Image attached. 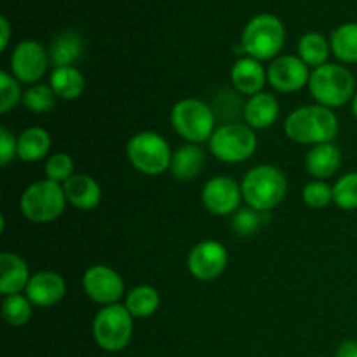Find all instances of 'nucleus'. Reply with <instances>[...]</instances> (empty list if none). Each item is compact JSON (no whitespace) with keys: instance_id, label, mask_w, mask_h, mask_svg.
Here are the masks:
<instances>
[{"instance_id":"nucleus-25","label":"nucleus","mask_w":357,"mask_h":357,"mask_svg":"<svg viewBox=\"0 0 357 357\" xmlns=\"http://www.w3.org/2000/svg\"><path fill=\"white\" fill-rule=\"evenodd\" d=\"M82 40L73 31H65L54 40L51 47V63L56 66H72L82 56Z\"/></svg>"},{"instance_id":"nucleus-32","label":"nucleus","mask_w":357,"mask_h":357,"mask_svg":"<svg viewBox=\"0 0 357 357\" xmlns=\"http://www.w3.org/2000/svg\"><path fill=\"white\" fill-rule=\"evenodd\" d=\"M20 101H23L20 80L7 72L0 73V114L13 110Z\"/></svg>"},{"instance_id":"nucleus-10","label":"nucleus","mask_w":357,"mask_h":357,"mask_svg":"<svg viewBox=\"0 0 357 357\" xmlns=\"http://www.w3.org/2000/svg\"><path fill=\"white\" fill-rule=\"evenodd\" d=\"M229 264L227 248L218 241H202L195 244L188 253V272L197 281H215Z\"/></svg>"},{"instance_id":"nucleus-4","label":"nucleus","mask_w":357,"mask_h":357,"mask_svg":"<svg viewBox=\"0 0 357 357\" xmlns=\"http://www.w3.org/2000/svg\"><path fill=\"white\" fill-rule=\"evenodd\" d=\"M284 26L282 21L274 14H258L243 31V49L250 58L258 61L275 59L284 45Z\"/></svg>"},{"instance_id":"nucleus-15","label":"nucleus","mask_w":357,"mask_h":357,"mask_svg":"<svg viewBox=\"0 0 357 357\" xmlns=\"http://www.w3.org/2000/svg\"><path fill=\"white\" fill-rule=\"evenodd\" d=\"M24 291L31 305L49 309L61 302L66 293V284L65 279L56 272L42 271L31 275Z\"/></svg>"},{"instance_id":"nucleus-19","label":"nucleus","mask_w":357,"mask_h":357,"mask_svg":"<svg viewBox=\"0 0 357 357\" xmlns=\"http://www.w3.org/2000/svg\"><path fill=\"white\" fill-rule=\"evenodd\" d=\"M279 101L271 93H258L246 101L243 108L244 121L251 129H267L278 121Z\"/></svg>"},{"instance_id":"nucleus-38","label":"nucleus","mask_w":357,"mask_h":357,"mask_svg":"<svg viewBox=\"0 0 357 357\" xmlns=\"http://www.w3.org/2000/svg\"><path fill=\"white\" fill-rule=\"evenodd\" d=\"M352 114H354V117L357 119V93L356 96L352 98Z\"/></svg>"},{"instance_id":"nucleus-11","label":"nucleus","mask_w":357,"mask_h":357,"mask_svg":"<svg viewBox=\"0 0 357 357\" xmlns=\"http://www.w3.org/2000/svg\"><path fill=\"white\" fill-rule=\"evenodd\" d=\"M86 295L100 305H115L124 295V281L114 268L107 265H94L87 268L82 278Z\"/></svg>"},{"instance_id":"nucleus-3","label":"nucleus","mask_w":357,"mask_h":357,"mask_svg":"<svg viewBox=\"0 0 357 357\" xmlns=\"http://www.w3.org/2000/svg\"><path fill=\"white\" fill-rule=\"evenodd\" d=\"M309 91L317 105L328 108L344 107L356 96V79L345 66L324 63L310 73Z\"/></svg>"},{"instance_id":"nucleus-35","label":"nucleus","mask_w":357,"mask_h":357,"mask_svg":"<svg viewBox=\"0 0 357 357\" xmlns=\"http://www.w3.org/2000/svg\"><path fill=\"white\" fill-rule=\"evenodd\" d=\"M17 155V138L7 128H0V164L7 167L10 160Z\"/></svg>"},{"instance_id":"nucleus-2","label":"nucleus","mask_w":357,"mask_h":357,"mask_svg":"<svg viewBox=\"0 0 357 357\" xmlns=\"http://www.w3.org/2000/svg\"><path fill=\"white\" fill-rule=\"evenodd\" d=\"M243 199L257 211H272L282 202L288 192V180L279 167L261 164L248 171L241 183Z\"/></svg>"},{"instance_id":"nucleus-28","label":"nucleus","mask_w":357,"mask_h":357,"mask_svg":"<svg viewBox=\"0 0 357 357\" xmlns=\"http://www.w3.org/2000/svg\"><path fill=\"white\" fill-rule=\"evenodd\" d=\"M23 105L33 114H47L56 105V93L47 84H33L23 93Z\"/></svg>"},{"instance_id":"nucleus-12","label":"nucleus","mask_w":357,"mask_h":357,"mask_svg":"<svg viewBox=\"0 0 357 357\" xmlns=\"http://www.w3.org/2000/svg\"><path fill=\"white\" fill-rule=\"evenodd\" d=\"M47 54L37 40H23L14 47L10 56V70L20 82L38 84L47 68Z\"/></svg>"},{"instance_id":"nucleus-22","label":"nucleus","mask_w":357,"mask_h":357,"mask_svg":"<svg viewBox=\"0 0 357 357\" xmlns=\"http://www.w3.org/2000/svg\"><path fill=\"white\" fill-rule=\"evenodd\" d=\"M51 150V135L45 129L28 128L17 136V157L23 162H37Z\"/></svg>"},{"instance_id":"nucleus-36","label":"nucleus","mask_w":357,"mask_h":357,"mask_svg":"<svg viewBox=\"0 0 357 357\" xmlns=\"http://www.w3.org/2000/svg\"><path fill=\"white\" fill-rule=\"evenodd\" d=\"M335 357H357V340H345L338 345Z\"/></svg>"},{"instance_id":"nucleus-18","label":"nucleus","mask_w":357,"mask_h":357,"mask_svg":"<svg viewBox=\"0 0 357 357\" xmlns=\"http://www.w3.org/2000/svg\"><path fill=\"white\" fill-rule=\"evenodd\" d=\"M30 278V271L23 258L9 251H3L0 255V293L2 295H20V291L26 289Z\"/></svg>"},{"instance_id":"nucleus-26","label":"nucleus","mask_w":357,"mask_h":357,"mask_svg":"<svg viewBox=\"0 0 357 357\" xmlns=\"http://www.w3.org/2000/svg\"><path fill=\"white\" fill-rule=\"evenodd\" d=\"M331 51L340 61L357 63V23L342 24L331 33Z\"/></svg>"},{"instance_id":"nucleus-37","label":"nucleus","mask_w":357,"mask_h":357,"mask_svg":"<svg viewBox=\"0 0 357 357\" xmlns=\"http://www.w3.org/2000/svg\"><path fill=\"white\" fill-rule=\"evenodd\" d=\"M0 26H2V42H0V49L6 51L7 42H9V23L6 17H0Z\"/></svg>"},{"instance_id":"nucleus-33","label":"nucleus","mask_w":357,"mask_h":357,"mask_svg":"<svg viewBox=\"0 0 357 357\" xmlns=\"http://www.w3.org/2000/svg\"><path fill=\"white\" fill-rule=\"evenodd\" d=\"M302 197L309 208L323 209L330 202H333V187H330V185L321 180L310 181L303 187Z\"/></svg>"},{"instance_id":"nucleus-6","label":"nucleus","mask_w":357,"mask_h":357,"mask_svg":"<svg viewBox=\"0 0 357 357\" xmlns=\"http://www.w3.org/2000/svg\"><path fill=\"white\" fill-rule=\"evenodd\" d=\"M171 124L181 138L194 145L209 139L216 131L215 112L208 103L195 98H187L174 105L171 110Z\"/></svg>"},{"instance_id":"nucleus-17","label":"nucleus","mask_w":357,"mask_h":357,"mask_svg":"<svg viewBox=\"0 0 357 357\" xmlns=\"http://www.w3.org/2000/svg\"><path fill=\"white\" fill-rule=\"evenodd\" d=\"M66 201L80 211H91L101 202V187L89 174H73L63 183Z\"/></svg>"},{"instance_id":"nucleus-27","label":"nucleus","mask_w":357,"mask_h":357,"mask_svg":"<svg viewBox=\"0 0 357 357\" xmlns=\"http://www.w3.org/2000/svg\"><path fill=\"white\" fill-rule=\"evenodd\" d=\"M298 54L300 59L305 63L307 66H317L324 65L328 59V54H330V45H328L326 38L321 33H316V31H310V33H305L298 42Z\"/></svg>"},{"instance_id":"nucleus-30","label":"nucleus","mask_w":357,"mask_h":357,"mask_svg":"<svg viewBox=\"0 0 357 357\" xmlns=\"http://www.w3.org/2000/svg\"><path fill=\"white\" fill-rule=\"evenodd\" d=\"M333 202L344 211L357 209V173H347L335 183Z\"/></svg>"},{"instance_id":"nucleus-7","label":"nucleus","mask_w":357,"mask_h":357,"mask_svg":"<svg viewBox=\"0 0 357 357\" xmlns=\"http://www.w3.org/2000/svg\"><path fill=\"white\" fill-rule=\"evenodd\" d=\"M126 152L132 166L149 176L166 173L173 159L169 143L159 132L153 131H142L132 136L126 145Z\"/></svg>"},{"instance_id":"nucleus-16","label":"nucleus","mask_w":357,"mask_h":357,"mask_svg":"<svg viewBox=\"0 0 357 357\" xmlns=\"http://www.w3.org/2000/svg\"><path fill=\"white\" fill-rule=\"evenodd\" d=\"M230 79H232L234 87L239 91L241 94L246 96H255L258 93H264V87L267 80V72L261 66L258 59L250 58H241L234 63L232 72H230Z\"/></svg>"},{"instance_id":"nucleus-20","label":"nucleus","mask_w":357,"mask_h":357,"mask_svg":"<svg viewBox=\"0 0 357 357\" xmlns=\"http://www.w3.org/2000/svg\"><path fill=\"white\" fill-rule=\"evenodd\" d=\"M342 164V153L335 143H321L310 149L305 157V167L310 176L317 180L331 178Z\"/></svg>"},{"instance_id":"nucleus-29","label":"nucleus","mask_w":357,"mask_h":357,"mask_svg":"<svg viewBox=\"0 0 357 357\" xmlns=\"http://www.w3.org/2000/svg\"><path fill=\"white\" fill-rule=\"evenodd\" d=\"M2 317L10 326H23L31 317V302L28 296L10 295L2 302Z\"/></svg>"},{"instance_id":"nucleus-31","label":"nucleus","mask_w":357,"mask_h":357,"mask_svg":"<svg viewBox=\"0 0 357 357\" xmlns=\"http://www.w3.org/2000/svg\"><path fill=\"white\" fill-rule=\"evenodd\" d=\"M264 222L265 216L261 215V211H257V209L248 206V208H239L234 213L232 220H230V229L239 236L250 237L258 232Z\"/></svg>"},{"instance_id":"nucleus-23","label":"nucleus","mask_w":357,"mask_h":357,"mask_svg":"<svg viewBox=\"0 0 357 357\" xmlns=\"http://www.w3.org/2000/svg\"><path fill=\"white\" fill-rule=\"evenodd\" d=\"M49 86L61 100H77L84 93L86 79L73 66H56L49 79Z\"/></svg>"},{"instance_id":"nucleus-21","label":"nucleus","mask_w":357,"mask_h":357,"mask_svg":"<svg viewBox=\"0 0 357 357\" xmlns=\"http://www.w3.org/2000/svg\"><path fill=\"white\" fill-rule=\"evenodd\" d=\"M204 160L206 155L201 146L194 145V143H188V145L180 146L173 153L169 171L176 180L190 181L201 173L202 167H204Z\"/></svg>"},{"instance_id":"nucleus-1","label":"nucleus","mask_w":357,"mask_h":357,"mask_svg":"<svg viewBox=\"0 0 357 357\" xmlns=\"http://www.w3.org/2000/svg\"><path fill=\"white\" fill-rule=\"evenodd\" d=\"M284 132L300 145L333 143L338 135V119L331 108L323 105H307L293 110L284 122Z\"/></svg>"},{"instance_id":"nucleus-13","label":"nucleus","mask_w":357,"mask_h":357,"mask_svg":"<svg viewBox=\"0 0 357 357\" xmlns=\"http://www.w3.org/2000/svg\"><path fill=\"white\" fill-rule=\"evenodd\" d=\"M243 190L230 176H215L202 188V204L211 215H234L239 209Z\"/></svg>"},{"instance_id":"nucleus-9","label":"nucleus","mask_w":357,"mask_h":357,"mask_svg":"<svg viewBox=\"0 0 357 357\" xmlns=\"http://www.w3.org/2000/svg\"><path fill=\"white\" fill-rule=\"evenodd\" d=\"M258 139L255 129L248 124H223L209 138V150L218 160L227 164L244 162L257 152Z\"/></svg>"},{"instance_id":"nucleus-14","label":"nucleus","mask_w":357,"mask_h":357,"mask_svg":"<svg viewBox=\"0 0 357 357\" xmlns=\"http://www.w3.org/2000/svg\"><path fill=\"white\" fill-rule=\"evenodd\" d=\"M310 73L296 56H278L267 68V80L279 93H296L309 86Z\"/></svg>"},{"instance_id":"nucleus-24","label":"nucleus","mask_w":357,"mask_h":357,"mask_svg":"<svg viewBox=\"0 0 357 357\" xmlns=\"http://www.w3.org/2000/svg\"><path fill=\"white\" fill-rule=\"evenodd\" d=\"M160 305V296L152 286H136L126 296V309L135 319H146L153 316Z\"/></svg>"},{"instance_id":"nucleus-5","label":"nucleus","mask_w":357,"mask_h":357,"mask_svg":"<svg viewBox=\"0 0 357 357\" xmlns=\"http://www.w3.org/2000/svg\"><path fill=\"white\" fill-rule=\"evenodd\" d=\"M66 195L63 185L51 180H40L31 183L21 194L20 208L24 218L33 223H51L63 215L66 206Z\"/></svg>"},{"instance_id":"nucleus-8","label":"nucleus","mask_w":357,"mask_h":357,"mask_svg":"<svg viewBox=\"0 0 357 357\" xmlns=\"http://www.w3.org/2000/svg\"><path fill=\"white\" fill-rule=\"evenodd\" d=\"M132 319L126 305H107L93 321V338L107 352H121L132 338Z\"/></svg>"},{"instance_id":"nucleus-34","label":"nucleus","mask_w":357,"mask_h":357,"mask_svg":"<svg viewBox=\"0 0 357 357\" xmlns=\"http://www.w3.org/2000/svg\"><path fill=\"white\" fill-rule=\"evenodd\" d=\"M73 167H75L73 166V159L68 153H54L45 162V176H47V180L61 185L73 176Z\"/></svg>"}]
</instances>
